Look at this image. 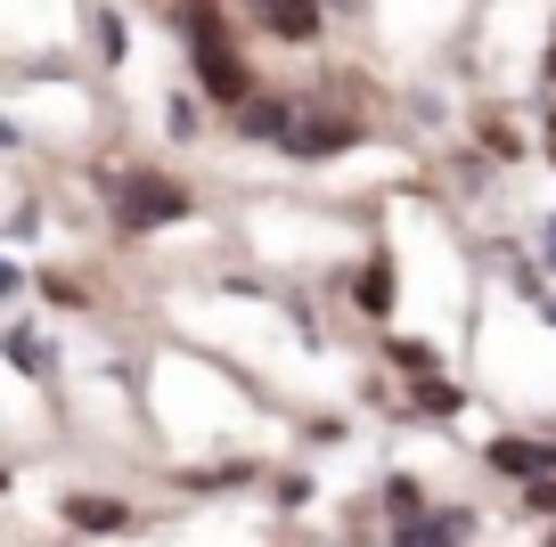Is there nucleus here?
Returning a JSON list of instances; mask_svg holds the SVG:
<instances>
[{
	"label": "nucleus",
	"instance_id": "nucleus-14",
	"mask_svg": "<svg viewBox=\"0 0 556 547\" xmlns=\"http://www.w3.org/2000/svg\"><path fill=\"white\" fill-rule=\"evenodd\" d=\"M548 547H556V539H548Z\"/></svg>",
	"mask_w": 556,
	"mask_h": 547
},
{
	"label": "nucleus",
	"instance_id": "nucleus-13",
	"mask_svg": "<svg viewBox=\"0 0 556 547\" xmlns=\"http://www.w3.org/2000/svg\"><path fill=\"white\" fill-rule=\"evenodd\" d=\"M548 155H556V123H548Z\"/></svg>",
	"mask_w": 556,
	"mask_h": 547
},
{
	"label": "nucleus",
	"instance_id": "nucleus-6",
	"mask_svg": "<svg viewBox=\"0 0 556 547\" xmlns=\"http://www.w3.org/2000/svg\"><path fill=\"white\" fill-rule=\"evenodd\" d=\"M66 523L74 531H131V507H115V498H66Z\"/></svg>",
	"mask_w": 556,
	"mask_h": 547
},
{
	"label": "nucleus",
	"instance_id": "nucleus-8",
	"mask_svg": "<svg viewBox=\"0 0 556 547\" xmlns=\"http://www.w3.org/2000/svg\"><path fill=\"white\" fill-rule=\"evenodd\" d=\"M361 310H368V319L393 310V262H368V270H361Z\"/></svg>",
	"mask_w": 556,
	"mask_h": 547
},
{
	"label": "nucleus",
	"instance_id": "nucleus-7",
	"mask_svg": "<svg viewBox=\"0 0 556 547\" xmlns=\"http://www.w3.org/2000/svg\"><path fill=\"white\" fill-rule=\"evenodd\" d=\"M401 547H467V514H417Z\"/></svg>",
	"mask_w": 556,
	"mask_h": 547
},
{
	"label": "nucleus",
	"instance_id": "nucleus-12",
	"mask_svg": "<svg viewBox=\"0 0 556 547\" xmlns=\"http://www.w3.org/2000/svg\"><path fill=\"white\" fill-rule=\"evenodd\" d=\"M319 9H328V0H319ZM336 9H361V0H336Z\"/></svg>",
	"mask_w": 556,
	"mask_h": 547
},
{
	"label": "nucleus",
	"instance_id": "nucleus-4",
	"mask_svg": "<svg viewBox=\"0 0 556 547\" xmlns=\"http://www.w3.org/2000/svg\"><path fill=\"white\" fill-rule=\"evenodd\" d=\"M352 139H361L352 123H336V115H303V106H295V115H287V139H278V148H287V155H344Z\"/></svg>",
	"mask_w": 556,
	"mask_h": 547
},
{
	"label": "nucleus",
	"instance_id": "nucleus-10",
	"mask_svg": "<svg viewBox=\"0 0 556 547\" xmlns=\"http://www.w3.org/2000/svg\"><path fill=\"white\" fill-rule=\"evenodd\" d=\"M9 359H17L25 377H41V368H50V352H41V343H34V335H25V327H17V335H9Z\"/></svg>",
	"mask_w": 556,
	"mask_h": 547
},
{
	"label": "nucleus",
	"instance_id": "nucleus-1",
	"mask_svg": "<svg viewBox=\"0 0 556 547\" xmlns=\"http://www.w3.org/2000/svg\"><path fill=\"white\" fill-rule=\"evenodd\" d=\"M180 34H189L197 82H205L213 99H229V106L254 99V90H245V58H238V41H229V25H222V9H213V0H189V9H180Z\"/></svg>",
	"mask_w": 556,
	"mask_h": 547
},
{
	"label": "nucleus",
	"instance_id": "nucleus-3",
	"mask_svg": "<svg viewBox=\"0 0 556 547\" xmlns=\"http://www.w3.org/2000/svg\"><path fill=\"white\" fill-rule=\"evenodd\" d=\"M483 458H491V474H507V482H548L556 474V442H523V433H500Z\"/></svg>",
	"mask_w": 556,
	"mask_h": 547
},
{
	"label": "nucleus",
	"instance_id": "nucleus-2",
	"mask_svg": "<svg viewBox=\"0 0 556 547\" xmlns=\"http://www.w3.org/2000/svg\"><path fill=\"white\" fill-rule=\"evenodd\" d=\"M180 213H189V189L164 180V171H131L123 196H115V221L123 229H164V221H180Z\"/></svg>",
	"mask_w": 556,
	"mask_h": 547
},
{
	"label": "nucleus",
	"instance_id": "nucleus-11",
	"mask_svg": "<svg viewBox=\"0 0 556 547\" xmlns=\"http://www.w3.org/2000/svg\"><path fill=\"white\" fill-rule=\"evenodd\" d=\"M548 82H556V41H548Z\"/></svg>",
	"mask_w": 556,
	"mask_h": 547
},
{
	"label": "nucleus",
	"instance_id": "nucleus-9",
	"mask_svg": "<svg viewBox=\"0 0 556 547\" xmlns=\"http://www.w3.org/2000/svg\"><path fill=\"white\" fill-rule=\"evenodd\" d=\"M417 409H426V417H458V409H467V393H458V384H434V377H426V384H417Z\"/></svg>",
	"mask_w": 556,
	"mask_h": 547
},
{
	"label": "nucleus",
	"instance_id": "nucleus-5",
	"mask_svg": "<svg viewBox=\"0 0 556 547\" xmlns=\"http://www.w3.org/2000/svg\"><path fill=\"white\" fill-rule=\"evenodd\" d=\"M262 25H270L278 41H312L319 34V0H254Z\"/></svg>",
	"mask_w": 556,
	"mask_h": 547
}]
</instances>
